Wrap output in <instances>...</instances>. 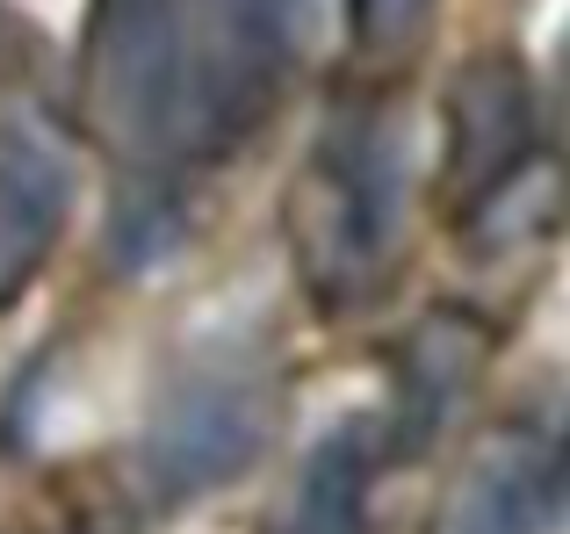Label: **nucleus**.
Returning <instances> with one entry per match:
<instances>
[{
	"instance_id": "nucleus-5",
	"label": "nucleus",
	"mask_w": 570,
	"mask_h": 534,
	"mask_svg": "<svg viewBox=\"0 0 570 534\" xmlns=\"http://www.w3.org/2000/svg\"><path fill=\"white\" fill-rule=\"evenodd\" d=\"M563 521V441L557 419H513L470 455L433 534H557Z\"/></svg>"
},
{
	"instance_id": "nucleus-8",
	"label": "nucleus",
	"mask_w": 570,
	"mask_h": 534,
	"mask_svg": "<svg viewBox=\"0 0 570 534\" xmlns=\"http://www.w3.org/2000/svg\"><path fill=\"white\" fill-rule=\"evenodd\" d=\"M376 426H333L296 469L289 506L267 521V534H368V492H376Z\"/></svg>"
},
{
	"instance_id": "nucleus-4",
	"label": "nucleus",
	"mask_w": 570,
	"mask_h": 534,
	"mask_svg": "<svg viewBox=\"0 0 570 534\" xmlns=\"http://www.w3.org/2000/svg\"><path fill=\"white\" fill-rule=\"evenodd\" d=\"M557 174L542 152V101L513 51H476L448 80V152L441 210L470 246H513L520 231H549Z\"/></svg>"
},
{
	"instance_id": "nucleus-3",
	"label": "nucleus",
	"mask_w": 570,
	"mask_h": 534,
	"mask_svg": "<svg viewBox=\"0 0 570 534\" xmlns=\"http://www.w3.org/2000/svg\"><path fill=\"white\" fill-rule=\"evenodd\" d=\"M275 412H282V368L267 333L224 325L217 339H195L167 368L153 412H145V434L130 448L145 506L181 513L217 484L246 477L275 434Z\"/></svg>"
},
{
	"instance_id": "nucleus-6",
	"label": "nucleus",
	"mask_w": 570,
	"mask_h": 534,
	"mask_svg": "<svg viewBox=\"0 0 570 534\" xmlns=\"http://www.w3.org/2000/svg\"><path fill=\"white\" fill-rule=\"evenodd\" d=\"M72 202H80L72 145L29 116H8L0 123V310H14L29 281L51 267Z\"/></svg>"
},
{
	"instance_id": "nucleus-2",
	"label": "nucleus",
	"mask_w": 570,
	"mask_h": 534,
	"mask_svg": "<svg viewBox=\"0 0 570 534\" xmlns=\"http://www.w3.org/2000/svg\"><path fill=\"white\" fill-rule=\"evenodd\" d=\"M412 225V138L390 95H340L296 159L282 231L318 318L383 304Z\"/></svg>"
},
{
	"instance_id": "nucleus-9",
	"label": "nucleus",
	"mask_w": 570,
	"mask_h": 534,
	"mask_svg": "<svg viewBox=\"0 0 570 534\" xmlns=\"http://www.w3.org/2000/svg\"><path fill=\"white\" fill-rule=\"evenodd\" d=\"M433 22V0H347V37L362 58H376V66H397V58H412V43L426 37Z\"/></svg>"
},
{
	"instance_id": "nucleus-1",
	"label": "nucleus",
	"mask_w": 570,
	"mask_h": 534,
	"mask_svg": "<svg viewBox=\"0 0 570 534\" xmlns=\"http://www.w3.org/2000/svg\"><path fill=\"white\" fill-rule=\"evenodd\" d=\"M304 43L311 0H87L80 116L124 167L130 267L167 254L188 196L275 123Z\"/></svg>"
},
{
	"instance_id": "nucleus-7",
	"label": "nucleus",
	"mask_w": 570,
	"mask_h": 534,
	"mask_svg": "<svg viewBox=\"0 0 570 534\" xmlns=\"http://www.w3.org/2000/svg\"><path fill=\"white\" fill-rule=\"evenodd\" d=\"M484 347L491 339L470 310H426L412 325V339L397 354V390H390V441H376L383 463H412L441 441L448 412L484 376Z\"/></svg>"
}]
</instances>
